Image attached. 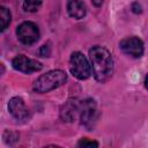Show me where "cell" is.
<instances>
[{
	"label": "cell",
	"instance_id": "obj_14",
	"mask_svg": "<svg viewBox=\"0 0 148 148\" xmlns=\"http://www.w3.org/2000/svg\"><path fill=\"white\" fill-rule=\"evenodd\" d=\"M39 53H40V56L42 57H49L50 56V53H51V50H50V46L49 45H43L42 46V49H40V51H39Z\"/></svg>",
	"mask_w": 148,
	"mask_h": 148
},
{
	"label": "cell",
	"instance_id": "obj_13",
	"mask_svg": "<svg viewBox=\"0 0 148 148\" xmlns=\"http://www.w3.org/2000/svg\"><path fill=\"white\" fill-rule=\"evenodd\" d=\"M77 146L79 147H97L98 143L96 141H90V140H87V139H81L77 142Z\"/></svg>",
	"mask_w": 148,
	"mask_h": 148
},
{
	"label": "cell",
	"instance_id": "obj_12",
	"mask_svg": "<svg viewBox=\"0 0 148 148\" xmlns=\"http://www.w3.org/2000/svg\"><path fill=\"white\" fill-rule=\"evenodd\" d=\"M42 2H43V0H24L23 1V9L25 12L34 13V12L38 10Z\"/></svg>",
	"mask_w": 148,
	"mask_h": 148
},
{
	"label": "cell",
	"instance_id": "obj_10",
	"mask_svg": "<svg viewBox=\"0 0 148 148\" xmlns=\"http://www.w3.org/2000/svg\"><path fill=\"white\" fill-rule=\"evenodd\" d=\"M67 12L71 17L75 20H81L86 16L87 9L86 5L81 0H68L67 1Z\"/></svg>",
	"mask_w": 148,
	"mask_h": 148
},
{
	"label": "cell",
	"instance_id": "obj_5",
	"mask_svg": "<svg viewBox=\"0 0 148 148\" xmlns=\"http://www.w3.org/2000/svg\"><path fill=\"white\" fill-rule=\"evenodd\" d=\"M16 35L21 43L24 45H31L39 39V29L34 22L25 21L17 27Z\"/></svg>",
	"mask_w": 148,
	"mask_h": 148
},
{
	"label": "cell",
	"instance_id": "obj_6",
	"mask_svg": "<svg viewBox=\"0 0 148 148\" xmlns=\"http://www.w3.org/2000/svg\"><path fill=\"white\" fill-rule=\"evenodd\" d=\"M119 47L125 54L132 58H140L143 54V50H145L142 40L135 36L126 37L121 39L119 43Z\"/></svg>",
	"mask_w": 148,
	"mask_h": 148
},
{
	"label": "cell",
	"instance_id": "obj_2",
	"mask_svg": "<svg viewBox=\"0 0 148 148\" xmlns=\"http://www.w3.org/2000/svg\"><path fill=\"white\" fill-rule=\"evenodd\" d=\"M66 81H67V74L64 71L53 69L40 75L34 82L32 89L38 94H44L61 87L62 84H65Z\"/></svg>",
	"mask_w": 148,
	"mask_h": 148
},
{
	"label": "cell",
	"instance_id": "obj_16",
	"mask_svg": "<svg viewBox=\"0 0 148 148\" xmlns=\"http://www.w3.org/2000/svg\"><path fill=\"white\" fill-rule=\"evenodd\" d=\"M91 2H92L96 7H99V6L103 3V0H91Z\"/></svg>",
	"mask_w": 148,
	"mask_h": 148
},
{
	"label": "cell",
	"instance_id": "obj_17",
	"mask_svg": "<svg viewBox=\"0 0 148 148\" xmlns=\"http://www.w3.org/2000/svg\"><path fill=\"white\" fill-rule=\"evenodd\" d=\"M145 87H146V89H148V74L145 77Z\"/></svg>",
	"mask_w": 148,
	"mask_h": 148
},
{
	"label": "cell",
	"instance_id": "obj_11",
	"mask_svg": "<svg viewBox=\"0 0 148 148\" xmlns=\"http://www.w3.org/2000/svg\"><path fill=\"white\" fill-rule=\"evenodd\" d=\"M0 17H1V31H5L8 27V24L10 23V18H12L10 12L7 7H5V6L0 7Z\"/></svg>",
	"mask_w": 148,
	"mask_h": 148
},
{
	"label": "cell",
	"instance_id": "obj_9",
	"mask_svg": "<svg viewBox=\"0 0 148 148\" xmlns=\"http://www.w3.org/2000/svg\"><path fill=\"white\" fill-rule=\"evenodd\" d=\"M80 109H81V101L69 99L61 108L60 117L64 121H74L76 117L80 114Z\"/></svg>",
	"mask_w": 148,
	"mask_h": 148
},
{
	"label": "cell",
	"instance_id": "obj_7",
	"mask_svg": "<svg viewBox=\"0 0 148 148\" xmlns=\"http://www.w3.org/2000/svg\"><path fill=\"white\" fill-rule=\"evenodd\" d=\"M12 65L13 67L18 71V72H22V73H25V74H30V73H34V72H38L42 69V64L35 59H31V58H28L27 56L24 54H18L16 56L13 60H12Z\"/></svg>",
	"mask_w": 148,
	"mask_h": 148
},
{
	"label": "cell",
	"instance_id": "obj_1",
	"mask_svg": "<svg viewBox=\"0 0 148 148\" xmlns=\"http://www.w3.org/2000/svg\"><path fill=\"white\" fill-rule=\"evenodd\" d=\"M89 58L91 62V69L96 81L104 83L113 74L114 62L111 53L104 46L95 45L89 50Z\"/></svg>",
	"mask_w": 148,
	"mask_h": 148
},
{
	"label": "cell",
	"instance_id": "obj_4",
	"mask_svg": "<svg viewBox=\"0 0 148 148\" xmlns=\"http://www.w3.org/2000/svg\"><path fill=\"white\" fill-rule=\"evenodd\" d=\"M79 117L82 126H84L87 130L94 128L98 118V112H97L96 102L92 98H87L84 101H81V109Z\"/></svg>",
	"mask_w": 148,
	"mask_h": 148
},
{
	"label": "cell",
	"instance_id": "obj_8",
	"mask_svg": "<svg viewBox=\"0 0 148 148\" xmlns=\"http://www.w3.org/2000/svg\"><path fill=\"white\" fill-rule=\"evenodd\" d=\"M8 110L9 113L16 119V120H21L24 121L30 117L29 110L27 109L23 99L21 97H13L9 99L8 102Z\"/></svg>",
	"mask_w": 148,
	"mask_h": 148
},
{
	"label": "cell",
	"instance_id": "obj_3",
	"mask_svg": "<svg viewBox=\"0 0 148 148\" xmlns=\"http://www.w3.org/2000/svg\"><path fill=\"white\" fill-rule=\"evenodd\" d=\"M69 71L79 80H87L91 75V65L86 56L79 51L73 52L69 58Z\"/></svg>",
	"mask_w": 148,
	"mask_h": 148
},
{
	"label": "cell",
	"instance_id": "obj_15",
	"mask_svg": "<svg viewBox=\"0 0 148 148\" xmlns=\"http://www.w3.org/2000/svg\"><path fill=\"white\" fill-rule=\"evenodd\" d=\"M132 9H133L134 13H141V6H140L138 2L132 3Z\"/></svg>",
	"mask_w": 148,
	"mask_h": 148
}]
</instances>
